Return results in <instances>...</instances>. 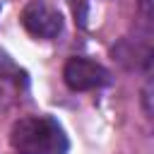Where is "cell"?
I'll list each match as a JSON object with an SVG mask.
<instances>
[{
    "label": "cell",
    "instance_id": "cell-3",
    "mask_svg": "<svg viewBox=\"0 0 154 154\" xmlns=\"http://www.w3.org/2000/svg\"><path fill=\"white\" fill-rule=\"evenodd\" d=\"M22 24L36 38H55L63 31V17L48 0H31L22 10Z\"/></svg>",
    "mask_w": 154,
    "mask_h": 154
},
{
    "label": "cell",
    "instance_id": "cell-1",
    "mask_svg": "<svg viewBox=\"0 0 154 154\" xmlns=\"http://www.w3.org/2000/svg\"><path fill=\"white\" fill-rule=\"evenodd\" d=\"M10 142L17 154H65L70 142L60 123L51 116H26L12 128Z\"/></svg>",
    "mask_w": 154,
    "mask_h": 154
},
{
    "label": "cell",
    "instance_id": "cell-4",
    "mask_svg": "<svg viewBox=\"0 0 154 154\" xmlns=\"http://www.w3.org/2000/svg\"><path fill=\"white\" fill-rule=\"evenodd\" d=\"M142 96H144V111H147V113H152V79L147 82V87H144Z\"/></svg>",
    "mask_w": 154,
    "mask_h": 154
},
{
    "label": "cell",
    "instance_id": "cell-2",
    "mask_svg": "<svg viewBox=\"0 0 154 154\" xmlns=\"http://www.w3.org/2000/svg\"><path fill=\"white\" fill-rule=\"evenodd\" d=\"M63 77H65V84L72 89V91H89V89H101L111 82V72L89 60V58H70L65 63V70H63Z\"/></svg>",
    "mask_w": 154,
    "mask_h": 154
}]
</instances>
